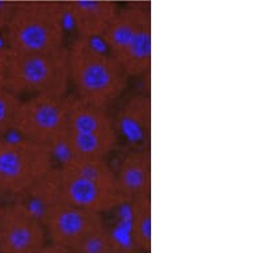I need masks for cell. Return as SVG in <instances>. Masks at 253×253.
I'll return each mask as SVG.
<instances>
[{"label":"cell","instance_id":"cell-1","mask_svg":"<svg viewBox=\"0 0 253 253\" xmlns=\"http://www.w3.org/2000/svg\"><path fill=\"white\" fill-rule=\"evenodd\" d=\"M67 50L69 86L75 97L104 109L120 100L130 79L108 50L80 36L67 45Z\"/></svg>","mask_w":253,"mask_h":253},{"label":"cell","instance_id":"cell-2","mask_svg":"<svg viewBox=\"0 0 253 253\" xmlns=\"http://www.w3.org/2000/svg\"><path fill=\"white\" fill-rule=\"evenodd\" d=\"M58 198L76 207L104 213L124 206L109 159L65 157L53 172Z\"/></svg>","mask_w":253,"mask_h":253},{"label":"cell","instance_id":"cell-3","mask_svg":"<svg viewBox=\"0 0 253 253\" xmlns=\"http://www.w3.org/2000/svg\"><path fill=\"white\" fill-rule=\"evenodd\" d=\"M0 87L19 98L40 94L67 96L68 50L24 53L0 48Z\"/></svg>","mask_w":253,"mask_h":253},{"label":"cell","instance_id":"cell-4","mask_svg":"<svg viewBox=\"0 0 253 253\" xmlns=\"http://www.w3.org/2000/svg\"><path fill=\"white\" fill-rule=\"evenodd\" d=\"M3 34L5 45L24 53H46L67 46L61 8L48 0L15 3Z\"/></svg>","mask_w":253,"mask_h":253},{"label":"cell","instance_id":"cell-5","mask_svg":"<svg viewBox=\"0 0 253 253\" xmlns=\"http://www.w3.org/2000/svg\"><path fill=\"white\" fill-rule=\"evenodd\" d=\"M116 122L108 109L68 96L62 149L67 157L109 159L118 143Z\"/></svg>","mask_w":253,"mask_h":253},{"label":"cell","instance_id":"cell-6","mask_svg":"<svg viewBox=\"0 0 253 253\" xmlns=\"http://www.w3.org/2000/svg\"><path fill=\"white\" fill-rule=\"evenodd\" d=\"M49 147L23 138H0V196L28 198L54 171Z\"/></svg>","mask_w":253,"mask_h":253},{"label":"cell","instance_id":"cell-7","mask_svg":"<svg viewBox=\"0 0 253 253\" xmlns=\"http://www.w3.org/2000/svg\"><path fill=\"white\" fill-rule=\"evenodd\" d=\"M106 50L126 75L141 77L151 65V15L142 4L133 3L117 11L102 36Z\"/></svg>","mask_w":253,"mask_h":253},{"label":"cell","instance_id":"cell-8","mask_svg":"<svg viewBox=\"0 0 253 253\" xmlns=\"http://www.w3.org/2000/svg\"><path fill=\"white\" fill-rule=\"evenodd\" d=\"M67 108L68 94H40L21 98L12 131L19 138L49 147L53 151L61 146Z\"/></svg>","mask_w":253,"mask_h":253},{"label":"cell","instance_id":"cell-9","mask_svg":"<svg viewBox=\"0 0 253 253\" xmlns=\"http://www.w3.org/2000/svg\"><path fill=\"white\" fill-rule=\"evenodd\" d=\"M54 183V182H53ZM48 241L75 251L90 233L105 225L104 216L58 198L56 188L40 213Z\"/></svg>","mask_w":253,"mask_h":253},{"label":"cell","instance_id":"cell-10","mask_svg":"<svg viewBox=\"0 0 253 253\" xmlns=\"http://www.w3.org/2000/svg\"><path fill=\"white\" fill-rule=\"evenodd\" d=\"M48 243L42 220L24 202L3 208L0 221V253H36Z\"/></svg>","mask_w":253,"mask_h":253},{"label":"cell","instance_id":"cell-11","mask_svg":"<svg viewBox=\"0 0 253 253\" xmlns=\"http://www.w3.org/2000/svg\"><path fill=\"white\" fill-rule=\"evenodd\" d=\"M114 172L122 204L151 196V155L147 147H133L125 153Z\"/></svg>","mask_w":253,"mask_h":253},{"label":"cell","instance_id":"cell-12","mask_svg":"<svg viewBox=\"0 0 253 253\" xmlns=\"http://www.w3.org/2000/svg\"><path fill=\"white\" fill-rule=\"evenodd\" d=\"M117 11L112 0H73L69 4L79 36L90 40L102 39Z\"/></svg>","mask_w":253,"mask_h":253},{"label":"cell","instance_id":"cell-13","mask_svg":"<svg viewBox=\"0 0 253 253\" xmlns=\"http://www.w3.org/2000/svg\"><path fill=\"white\" fill-rule=\"evenodd\" d=\"M151 105L147 97L135 96L130 98L124 108L117 113L116 122L118 137L122 134L127 141L141 145L143 141H149Z\"/></svg>","mask_w":253,"mask_h":253},{"label":"cell","instance_id":"cell-14","mask_svg":"<svg viewBox=\"0 0 253 253\" xmlns=\"http://www.w3.org/2000/svg\"><path fill=\"white\" fill-rule=\"evenodd\" d=\"M130 210V237L135 248L149 252L151 248V196H142L126 204Z\"/></svg>","mask_w":253,"mask_h":253},{"label":"cell","instance_id":"cell-15","mask_svg":"<svg viewBox=\"0 0 253 253\" xmlns=\"http://www.w3.org/2000/svg\"><path fill=\"white\" fill-rule=\"evenodd\" d=\"M127 251L118 241L106 224L90 233L77 248L75 253H125Z\"/></svg>","mask_w":253,"mask_h":253},{"label":"cell","instance_id":"cell-16","mask_svg":"<svg viewBox=\"0 0 253 253\" xmlns=\"http://www.w3.org/2000/svg\"><path fill=\"white\" fill-rule=\"evenodd\" d=\"M19 97L0 87V138L7 137L13 127L17 106L20 104Z\"/></svg>","mask_w":253,"mask_h":253},{"label":"cell","instance_id":"cell-17","mask_svg":"<svg viewBox=\"0 0 253 253\" xmlns=\"http://www.w3.org/2000/svg\"><path fill=\"white\" fill-rule=\"evenodd\" d=\"M15 8V1L9 0H0V34L4 32L5 27L8 24L11 15Z\"/></svg>","mask_w":253,"mask_h":253},{"label":"cell","instance_id":"cell-18","mask_svg":"<svg viewBox=\"0 0 253 253\" xmlns=\"http://www.w3.org/2000/svg\"><path fill=\"white\" fill-rule=\"evenodd\" d=\"M36 253H75L72 249L67 248V247H62V245L54 244L48 241L42 249H39Z\"/></svg>","mask_w":253,"mask_h":253},{"label":"cell","instance_id":"cell-19","mask_svg":"<svg viewBox=\"0 0 253 253\" xmlns=\"http://www.w3.org/2000/svg\"><path fill=\"white\" fill-rule=\"evenodd\" d=\"M3 208L4 206H0V221H1V216H3Z\"/></svg>","mask_w":253,"mask_h":253},{"label":"cell","instance_id":"cell-20","mask_svg":"<svg viewBox=\"0 0 253 253\" xmlns=\"http://www.w3.org/2000/svg\"><path fill=\"white\" fill-rule=\"evenodd\" d=\"M125 253H138V252H135V251H131V249H127V251H126Z\"/></svg>","mask_w":253,"mask_h":253}]
</instances>
